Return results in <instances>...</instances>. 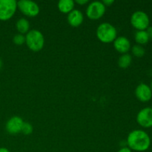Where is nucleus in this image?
I'll return each instance as SVG.
<instances>
[{"instance_id": "obj_1", "label": "nucleus", "mask_w": 152, "mask_h": 152, "mask_svg": "<svg viewBox=\"0 0 152 152\" xmlns=\"http://www.w3.org/2000/svg\"><path fill=\"white\" fill-rule=\"evenodd\" d=\"M126 142L131 150L145 151L148 150L151 145V138L146 132L137 129L129 133Z\"/></svg>"}, {"instance_id": "obj_2", "label": "nucleus", "mask_w": 152, "mask_h": 152, "mask_svg": "<svg viewBox=\"0 0 152 152\" xmlns=\"http://www.w3.org/2000/svg\"><path fill=\"white\" fill-rule=\"evenodd\" d=\"M117 31L115 27L108 22H103L96 29V37L98 39L103 43H111L115 40Z\"/></svg>"}, {"instance_id": "obj_3", "label": "nucleus", "mask_w": 152, "mask_h": 152, "mask_svg": "<svg viewBox=\"0 0 152 152\" xmlns=\"http://www.w3.org/2000/svg\"><path fill=\"white\" fill-rule=\"evenodd\" d=\"M25 43L32 51H39L44 47V36L38 30H31L25 35Z\"/></svg>"}, {"instance_id": "obj_4", "label": "nucleus", "mask_w": 152, "mask_h": 152, "mask_svg": "<svg viewBox=\"0 0 152 152\" xmlns=\"http://www.w3.org/2000/svg\"><path fill=\"white\" fill-rule=\"evenodd\" d=\"M17 9V1L15 0H0V20L7 21L11 19Z\"/></svg>"}, {"instance_id": "obj_5", "label": "nucleus", "mask_w": 152, "mask_h": 152, "mask_svg": "<svg viewBox=\"0 0 152 152\" xmlns=\"http://www.w3.org/2000/svg\"><path fill=\"white\" fill-rule=\"evenodd\" d=\"M131 24L138 31H145L149 27V17L145 12L137 10L131 16Z\"/></svg>"}, {"instance_id": "obj_6", "label": "nucleus", "mask_w": 152, "mask_h": 152, "mask_svg": "<svg viewBox=\"0 0 152 152\" xmlns=\"http://www.w3.org/2000/svg\"><path fill=\"white\" fill-rule=\"evenodd\" d=\"M17 8L28 17H35L40 11L38 4L31 0H20L17 1Z\"/></svg>"}, {"instance_id": "obj_7", "label": "nucleus", "mask_w": 152, "mask_h": 152, "mask_svg": "<svg viewBox=\"0 0 152 152\" xmlns=\"http://www.w3.org/2000/svg\"><path fill=\"white\" fill-rule=\"evenodd\" d=\"M106 7L102 1H94L91 2L86 9V15L92 20H97L105 14Z\"/></svg>"}, {"instance_id": "obj_8", "label": "nucleus", "mask_w": 152, "mask_h": 152, "mask_svg": "<svg viewBox=\"0 0 152 152\" xmlns=\"http://www.w3.org/2000/svg\"><path fill=\"white\" fill-rule=\"evenodd\" d=\"M137 122L142 128L148 129L152 127V108H145L138 112Z\"/></svg>"}, {"instance_id": "obj_9", "label": "nucleus", "mask_w": 152, "mask_h": 152, "mask_svg": "<svg viewBox=\"0 0 152 152\" xmlns=\"http://www.w3.org/2000/svg\"><path fill=\"white\" fill-rule=\"evenodd\" d=\"M23 124L24 121L20 117H19V116H13L11 118L9 119L7 123H6V131L9 134H19L22 131Z\"/></svg>"}, {"instance_id": "obj_10", "label": "nucleus", "mask_w": 152, "mask_h": 152, "mask_svg": "<svg viewBox=\"0 0 152 152\" xmlns=\"http://www.w3.org/2000/svg\"><path fill=\"white\" fill-rule=\"evenodd\" d=\"M135 95L140 101L147 102L152 98V91L149 86L145 83H140L135 89Z\"/></svg>"}, {"instance_id": "obj_11", "label": "nucleus", "mask_w": 152, "mask_h": 152, "mask_svg": "<svg viewBox=\"0 0 152 152\" xmlns=\"http://www.w3.org/2000/svg\"><path fill=\"white\" fill-rule=\"evenodd\" d=\"M114 47L120 53H127L131 49V42L129 39L125 37H118L114 42Z\"/></svg>"}, {"instance_id": "obj_12", "label": "nucleus", "mask_w": 152, "mask_h": 152, "mask_svg": "<svg viewBox=\"0 0 152 152\" xmlns=\"http://www.w3.org/2000/svg\"><path fill=\"white\" fill-rule=\"evenodd\" d=\"M68 24L71 26L77 28V27L80 26L83 24V20H84V16H83V13L80 10L77 9H74L71 12H70L68 14V18H67Z\"/></svg>"}, {"instance_id": "obj_13", "label": "nucleus", "mask_w": 152, "mask_h": 152, "mask_svg": "<svg viewBox=\"0 0 152 152\" xmlns=\"http://www.w3.org/2000/svg\"><path fill=\"white\" fill-rule=\"evenodd\" d=\"M74 4L75 2L73 0H60L57 4L58 9L62 13L68 14L74 10Z\"/></svg>"}, {"instance_id": "obj_14", "label": "nucleus", "mask_w": 152, "mask_h": 152, "mask_svg": "<svg viewBox=\"0 0 152 152\" xmlns=\"http://www.w3.org/2000/svg\"><path fill=\"white\" fill-rule=\"evenodd\" d=\"M16 28L19 34H25L29 31L30 29V23L28 20L25 18H20L18 19L16 23Z\"/></svg>"}, {"instance_id": "obj_15", "label": "nucleus", "mask_w": 152, "mask_h": 152, "mask_svg": "<svg viewBox=\"0 0 152 152\" xmlns=\"http://www.w3.org/2000/svg\"><path fill=\"white\" fill-rule=\"evenodd\" d=\"M134 39L140 45H145L149 41V37L147 34L146 31H137L134 35Z\"/></svg>"}, {"instance_id": "obj_16", "label": "nucleus", "mask_w": 152, "mask_h": 152, "mask_svg": "<svg viewBox=\"0 0 152 152\" xmlns=\"http://www.w3.org/2000/svg\"><path fill=\"white\" fill-rule=\"evenodd\" d=\"M132 57L129 53L122 54L118 59V65L121 68H127L131 65Z\"/></svg>"}, {"instance_id": "obj_17", "label": "nucleus", "mask_w": 152, "mask_h": 152, "mask_svg": "<svg viewBox=\"0 0 152 152\" xmlns=\"http://www.w3.org/2000/svg\"><path fill=\"white\" fill-rule=\"evenodd\" d=\"M132 51L134 56H135L136 57H142L145 53L144 48L142 45H134L132 48Z\"/></svg>"}, {"instance_id": "obj_18", "label": "nucleus", "mask_w": 152, "mask_h": 152, "mask_svg": "<svg viewBox=\"0 0 152 152\" xmlns=\"http://www.w3.org/2000/svg\"><path fill=\"white\" fill-rule=\"evenodd\" d=\"M33 130H34V128H33V126L31 123L24 122V124L22 128V131H21L22 134H24L25 135H30L31 134H32Z\"/></svg>"}, {"instance_id": "obj_19", "label": "nucleus", "mask_w": 152, "mask_h": 152, "mask_svg": "<svg viewBox=\"0 0 152 152\" xmlns=\"http://www.w3.org/2000/svg\"><path fill=\"white\" fill-rule=\"evenodd\" d=\"M13 42L14 44L17 45H22L24 43H25V36L21 34H16L13 37Z\"/></svg>"}, {"instance_id": "obj_20", "label": "nucleus", "mask_w": 152, "mask_h": 152, "mask_svg": "<svg viewBox=\"0 0 152 152\" xmlns=\"http://www.w3.org/2000/svg\"><path fill=\"white\" fill-rule=\"evenodd\" d=\"M102 3H103L105 7L106 6H111V4L114 3V0H104V1H102Z\"/></svg>"}, {"instance_id": "obj_21", "label": "nucleus", "mask_w": 152, "mask_h": 152, "mask_svg": "<svg viewBox=\"0 0 152 152\" xmlns=\"http://www.w3.org/2000/svg\"><path fill=\"white\" fill-rule=\"evenodd\" d=\"M74 2L80 4V5H85V4H88L89 1L88 0H76V1H74Z\"/></svg>"}, {"instance_id": "obj_22", "label": "nucleus", "mask_w": 152, "mask_h": 152, "mask_svg": "<svg viewBox=\"0 0 152 152\" xmlns=\"http://www.w3.org/2000/svg\"><path fill=\"white\" fill-rule=\"evenodd\" d=\"M146 32L150 39H152V26H149L148 28H147Z\"/></svg>"}, {"instance_id": "obj_23", "label": "nucleus", "mask_w": 152, "mask_h": 152, "mask_svg": "<svg viewBox=\"0 0 152 152\" xmlns=\"http://www.w3.org/2000/svg\"><path fill=\"white\" fill-rule=\"evenodd\" d=\"M117 152H132V150L129 147H123Z\"/></svg>"}, {"instance_id": "obj_24", "label": "nucleus", "mask_w": 152, "mask_h": 152, "mask_svg": "<svg viewBox=\"0 0 152 152\" xmlns=\"http://www.w3.org/2000/svg\"><path fill=\"white\" fill-rule=\"evenodd\" d=\"M0 152H10V151L6 148H0Z\"/></svg>"}, {"instance_id": "obj_25", "label": "nucleus", "mask_w": 152, "mask_h": 152, "mask_svg": "<svg viewBox=\"0 0 152 152\" xmlns=\"http://www.w3.org/2000/svg\"><path fill=\"white\" fill-rule=\"evenodd\" d=\"M1 67H2V62H1V59H0V69L1 68Z\"/></svg>"}, {"instance_id": "obj_26", "label": "nucleus", "mask_w": 152, "mask_h": 152, "mask_svg": "<svg viewBox=\"0 0 152 152\" xmlns=\"http://www.w3.org/2000/svg\"><path fill=\"white\" fill-rule=\"evenodd\" d=\"M150 88H151V91H152V81H151V86H150Z\"/></svg>"}]
</instances>
